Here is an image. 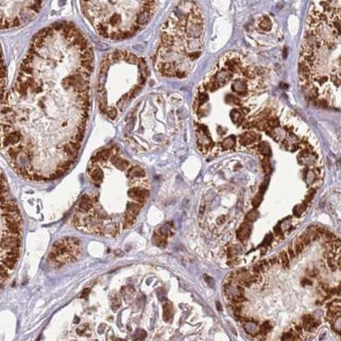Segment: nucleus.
Returning a JSON list of instances; mask_svg holds the SVG:
<instances>
[{"label":"nucleus","instance_id":"1","mask_svg":"<svg viewBox=\"0 0 341 341\" xmlns=\"http://www.w3.org/2000/svg\"><path fill=\"white\" fill-rule=\"evenodd\" d=\"M92 46L71 22L36 33L8 91L0 145L19 175L62 176L78 158L91 108Z\"/></svg>","mask_w":341,"mask_h":341},{"label":"nucleus","instance_id":"2","mask_svg":"<svg viewBox=\"0 0 341 341\" xmlns=\"http://www.w3.org/2000/svg\"><path fill=\"white\" fill-rule=\"evenodd\" d=\"M147 65L142 57L127 51H114L101 60L97 80L99 110L111 120L124 112L147 81Z\"/></svg>","mask_w":341,"mask_h":341},{"label":"nucleus","instance_id":"3","mask_svg":"<svg viewBox=\"0 0 341 341\" xmlns=\"http://www.w3.org/2000/svg\"><path fill=\"white\" fill-rule=\"evenodd\" d=\"M81 11L101 37L123 40L132 37L152 20L159 3L143 1L80 2Z\"/></svg>","mask_w":341,"mask_h":341},{"label":"nucleus","instance_id":"4","mask_svg":"<svg viewBox=\"0 0 341 341\" xmlns=\"http://www.w3.org/2000/svg\"><path fill=\"white\" fill-rule=\"evenodd\" d=\"M21 220L17 206L0 171V287L17 263L21 247Z\"/></svg>","mask_w":341,"mask_h":341},{"label":"nucleus","instance_id":"5","mask_svg":"<svg viewBox=\"0 0 341 341\" xmlns=\"http://www.w3.org/2000/svg\"><path fill=\"white\" fill-rule=\"evenodd\" d=\"M44 2L0 1V30L22 27L39 13Z\"/></svg>","mask_w":341,"mask_h":341},{"label":"nucleus","instance_id":"6","mask_svg":"<svg viewBox=\"0 0 341 341\" xmlns=\"http://www.w3.org/2000/svg\"><path fill=\"white\" fill-rule=\"evenodd\" d=\"M8 91H9L7 90V71L2 47L0 45V145L2 143V139L6 127Z\"/></svg>","mask_w":341,"mask_h":341},{"label":"nucleus","instance_id":"7","mask_svg":"<svg viewBox=\"0 0 341 341\" xmlns=\"http://www.w3.org/2000/svg\"><path fill=\"white\" fill-rule=\"evenodd\" d=\"M302 322H303L302 327L304 328V331L307 333H312L319 326V322L310 315L304 316L303 319H302Z\"/></svg>","mask_w":341,"mask_h":341},{"label":"nucleus","instance_id":"8","mask_svg":"<svg viewBox=\"0 0 341 341\" xmlns=\"http://www.w3.org/2000/svg\"><path fill=\"white\" fill-rule=\"evenodd\" d=\"M260 139V136L258 135L254 131H247L246 133L242 134L240 137V142L242 145L248 146L251 144H253L254 143L258 142Z\"/></svg>","mask_w":341,"mask_h":341},{"label":"nucleus","instance_id":"9","mask_svg":"<svg viewBox=\"0 0 341 341\" xmlns=\"http://www.w3.org/2000/svg\"><path fill=\"white\" fill-rule=\"evenodd\" d=\"M251 231H252V227H251L250 223L246 222L240 226V228L237 231V238L240 241H244L250 236Z\"/></svg>","mask_w":341,"mask_h":341},{"label":"nucleus","instance_id":"10","mask_svg":"<svg viewBox=\"0 0 341 341\" xmlns=\"http://www.w3.org/2000/svg\"><path fill=\"white\" fill-rule=\"evenodd\" d=\"M231 87L235 93H237L240 96H243V95H246L247 91V83L245 80L239 79L232 84Z\"/></svg>","mask_w":341,"mask_h":341},{"label":"nucleus","instance_id":"11","mask_svg":"<svg viewBox=\"0 0 341 341\" xmlns=\"http://www.w3.org/2000/svg\"><path fill=\"white\" fill-rule=\"evenodd\" d=\"M143 204L142 203L136 202V201H129L127 203V207H126V211L125 212H128L131 213L134 216H137L140 212V210L143 207Z\"/></svg>","mask_w":341,"mask_h":341},{"label":"nucleus","instance_id":"12","mask_svg":"<svg viewBox=\"0 0 341 341\" xmlns=\"http://www.w3.org/2000/svg\"><path fill=\"white\" fill-rule=\"evenodd\" d=\"M240 72L247 78H250V79H254V78H257V76H258V74H257V68H255L253 67L242 68L241 70H240Z\"/></svg>","mask_w":341,"mask_h":341},{"label":"nucleus","instance_id":"13","mask_svg":"<svg viewBox=\"0 0 341 341\" xmlns=\"http://www.w3.org/2000/svg\"><path fill=\"white\" fill-rule=\"evenodd\" d=\"M281 341H301V338L293 329H291L290 331L283 333Z\"/></svg>","mask_w":341,"mask_h":341},{"label":"nucleus","instance_id":"14","mask_svg":"<svg viewBox=\"0 0 341 341\" xmlns=\"http://www.w3.org/2000/svg\"><path fill=\"white\" fill-rule=\"evenodd\" d=\"M135 219H136V216L128 212H125L124 214V218H123V229L130 228L134 223Z\"/></svg>","mask_w":341,"mask_h":341},{"label":"nucleus","instance_id":"15","mask_svg":"<svg viewBox=\"0 0 341 341\" xmlns=\"http://www.w3.org/2000/svg\"><path fill=\"white\" fill-rule=\"evenodd\" d=\"M163 308H164V310H163V318L166 322H169L170 318L172 317V315H173L172 305L170 303H166Z\"/></svg>","mask_w":341,"mask_h":341},{"label":"nucleus","instance_id":"16","mask_svg":"<svg viewBox=\"0 0 341 341\" xmlns=\"http://www.w3.org/2000/svg\"><path fill=\"white\" fill-rule=\"evenodd\" d=\"M235 137L234 136H230L223 140V142L221 143L222 147L223 149H231L235 147Z\"/></svg>","mask_w":341,"mask_h":341},{"label":"nucleus","instance_id":"17","mask_svg":"<svg viewBox=\"0 0 341 341\" xmlns=\"http://www.w3.org/2000/svg\"><path fill=\"white\" fill-rule=\"evenodd\" d=\"M271 21L268 16H263L259 22V28L263 31H270L271 29Z\"/></svg>","mask_w":341,"mask_h":341},{"label":"nucleus","instance_id":"18","mask_svg":"<svg viewBox=\"0 0 341 341\" xmlns=\"http://www.w3.org/2000/svg\"><path fill=\"white\" fill-rule=\"evenodd\" d=\"M279 260L281 261V265L284 269H287L289 267V258L286 251H281L279 253Z\"/></svg>","mask_w":341,"mask_h":341},{"label":"nucleus","instance_id":"19","mask_svg":"<svg viewBox=\"0 0 341 341\" xmlns=\"http://www.w3.org/2000/svg\"><path fill=\"white\" fill-rule=\"evenodd\" d=\"M271 329H272L271 324L269 323V322H264V323L260 326V327H259V333H260V335H262V336H265V335H267L268 333L271 331Z\"/></svg>","mask_w":341,"mask_h":341},{"label":"nucleus","instance_id":"20","mask_svg":"<svg viewBox=\"0 0 341 341\" xmlns=\"http://www.w3.org/2000/svg\"><path fill=\"white\" fill-rule=\"evenodd\" d=\"M258 147L259 152L261 153L262 154H263V155H265V156L270 155V154H271V152H270V147H269L265 143H260V144H258Z\"/></svg>","mask_w":341,"mask_h":341},{"label":"nucleus","instance_id":"21","mask_svg":"<svg viewBox=\"0 0 341 341\" xmlns=\"http://www.w3.org/2000/svg\"><path fill=\"white\" fill-rule=\"evenodd\" d=\"M231 117H232V120H233V121L235 122V123H236V124H240V123H241L242 121H243V117H242V115H241V114H240V112L239 110H234L232 113H231Z\"/></svg>","mask_w":341,"mask_h":341},{"label":"nucleus","instance_id":"22","mask_svg":"<svg viewBox=\"0 0 341 341\" xmlns=\"http://www.w3.org/2000/svg\"><path fill=\"white\" fill-rule=\"evenodd\" d=\"M299 240L302 242V244L304 245V247H306V246H309L310 243V241H311V240H310V237L309 234L306 232V233H303L302 235H300V237H299Z\"/></svg>","mask_w":341,"mask_h":341},{"label":"nucleus","instance_id":"23","mask_svg":"<svg viewBox=\"0 0 341 341\" xmlns=\"http://www.w3.org/2000/svg\"><path fill=\"white\" fill-rule=\"evenodd\" d=\"M146 336H147V333H146V332L144 330H142V329L141 330H137V333H136V334L133 337V341L143 340L146 338Z\"/></svg>","mask_w":341,"mask_h":341},{"label":"nucleus","instance_id":"24","mask_svg":"<svg viewBox=\"0 0 341 341\" xmlns=\"http://www.w3.org/2000/svg\"><path fill=\"white\" fill-rule=\"evenodd\" d=\"M294 248H293V250H294L295 252V254L296 255H298V254H300V253H302V251L304 250V245L302 244V242L300 241L299 239L298 240H295V243H294V247H293Z\"/></svg>","mask_w":341,"mask_h":341},{"label":"nucleus","instance_id":"25","mask_svg":"<svg viewBox=\"0 0 341 341\" xmlns=\"http://www.w3.org/2000/svg\"><path fill=\"white\" fill-rule=\"evenodd\" d=\"M207 88L208 90H210L211 91H215V90H217V89H218V88L220 87L219 86V84L213 79V78H212V79L210 80V81H208L207 83Z\"/></svg>","mask_w":341,"mask_h":341},{"label":"nucleus","instance_id":"26","mask_svg":"<svg viewBox=\"0 0 341 341\" xmlns=\"http://www.w3.org/2000/svg\"><path fill=\"white\" fill-rule=\"evenodd\" d=\"M257 217H258V212H249L247 217V223H250V222L254 221Z\"/></svg>","mask_w":341,"mask_h":341},{"label":"nucleus","instance_id":"27","mask_svg":"<svg viewBox=\"0 0 341 341\" xmlns=\"http://www.w3.org/2000/svg\"><path fill=\"white\" fill-rule=\"evenodd\" d=\"M204 279H205V281H207V283L209 286H214V280L212 279V277L209 276L207 275H204Z\"/></svg>","mask_w":341,"mask_h":341},{"label":"nucleus","instance_id":"28","mask_svg":"<svg viewBox=\"0 0 341 341\" xmlns=\"http://www.w3.org/2000/svg\"><path fill=\"white\" fill-rule=\"evenodd\" d=\"M287 255H288V258H290L291 259H293V258H295V256H296L294 250H293V247H292V245H290V246H289V247H288V252H287Z\"/></svg>","mask_w":341,"mask_h":341},{"label":"nucleus","instance_id":"29","mask_svg":"<svg viewBox=\"0 0 341 341\" xmlns=\"http://www.w3.org/2000/svg\"><path fill=\"white\" fill-rule=\"evenodd\" d=\"M263 170H264V171H265L266 173H269V172L270 171V163H269L268 161H266V160L263 161Z\"/></svg>","mask_w":341,"mask_h":341},{"label":"nucleus","instance_id":"30","mask_svg":"<svg viewBox=\"0 0 341 341\" xmlns=\"http://www.w3.org/2000/svg\"><path fill=\"white\" fill-rule=\"evenodd\" d=\"M260 201H261V196L259 194H258L257 196H255V198L253 200V204L254 207H257L258 206V204L260 203Z\"/></svg>","mask_w":341,"mask_h":341},{"label":"nucleus","instance_id":"31","mask_svg":"<svg viewBox=\"0 0 341 341\" xmlns=\"http://www.w3.org/2000/svg\"><path fill=\"white\" fill-rule=\"evenodd\" d=\"M225 221H226V217L224 215H222V216H220V217L217 219V224H219V225H221L223 223H224Z\"/></svg>","mask_w":341,"mask_h":341},{"label":"nucleus","instance_id":"32","mask_svg":"<svg viewBox=\"0 0 341 341\" xmlns=\"http://www.w3.org/2000/svg\"><path fill=\"white\" fill-rule=\"evenodd\" d=\"M205 210H206V205H205V203H202L200 205V213L203 214L204 212H205Z\"/></svg>","mask_w":341,"mask_h":341},{"label":"nucleus","instance_id":"33","mask_svg":"<svg viewBox=\"0 0 341 341\" xmlns=\"http://www.w3.org/2000/svg\"><path fill=\"white\" fill-rule=\"evenodd\" d=\"M268 262H269V263H270V264H275V263H276V259L275 258H271V259H270V260H269Z\"/></svg>","mask_w":341,"mask_h":341},{"label":"nucleus","instance_id":"34","mask_svg":"<svg viewBox=\"0 0 341 341\" xmlns=\"http://www.w3.org/2000/svg\"><path fill=\"white\" fill-rule=\"evenodd\" d=\"M217 310H219L220 311L222 310V306H221V304L219 303V302H217Z\"/></svg>","mask_w":341,"mask_h":341}]
</instances>
